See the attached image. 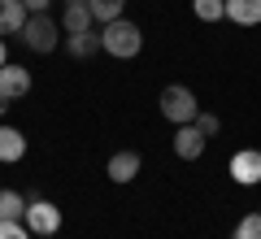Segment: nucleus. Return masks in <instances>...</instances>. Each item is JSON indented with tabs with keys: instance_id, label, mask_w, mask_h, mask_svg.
<instances>
[{
	"instance_id": "6",
	"label": "nucleus",
	"mask_w": 261,
	"mask_h": 239,
	"mask_svg": "<svg viewBox=\"0 0 261 239\" xmlns=\"http://www.w3.org/2000/svg\"><path fill=\"white\" fill-rule=\"evenodd\" d=\"M27 92H31V70H22V65H0V96L22 100Z\"/></svg>"
},
{
	"instance_id": "14",
	"label": "nucleus",
	"mask_w": 261,
	"mask_h": 239,
	"mask_svg": "<svg viewBox=\"0 0 261 239\" xmlns=\"http://www.w3.org/2000/svg\"><path fill=\"white\" fill-rule=\"evenodd\" d=\"M65 48H70V57H79V61H83V57H96V48H100V35H96V31H79V35L65 39Z\"/></svg>"
},
{
	"instance_id": "20",
	"label": "nucleus",
	"mask_w": 261,
	"mask_h": 239,
	"mask_svg": "<svg viewBox=\"0 0 261 239\" xmlns=\"http://www.w3.org/2000/svg\"><path fill=\"white\" fill-rule=\"evenodd\" d=\"M22 5H27V13H48V5H53V0H22Z\"/></svg>"
},
{
	"instance_id": "4",
	"label": "nucleus",
	"mask_w": 261,
	"mask_h": 239,
	"mask_svg": "<svg viewBox=\"0 0 261 239\" xmlns=\"http://www.w3.org/2000/svg\"><path fill=\"white\" fill-rule=\"evenodd\" d=\"M27 226L31 235H53V230H61V209L48 200H31L27 204Z\"/></svg>"
},
{
	"instance_id": "11",
	"label": "nucleus",
	"mask_w": 261,
	"mask_h": 239,
	"mask_svg": "<svg viewBox=\"0 0 261 239\" xmlns=\"http://www.w3.org/2000/svg\"><path fill=\"white\" fill-rule=\"evenodd\" d=\"M135 174H140V152H130V148H126V152H113L109 156V178H113V183H130Z\"/></svg>"
},
{
	"instance_id": "5",
	"label": "nucleus",
	"mask_w": 261,
	"mask_h": 239,
	"mask_svg": "<svg viewBox=\"0 0 261 239\" xmlns=\"http://www.w3.org/2000/svg\"><path fill=\"white\" fill-rule=\"evenodd\" d=\"M231 178L235 183H244V187H252V183H261V152L257 148H240V152L231 156Z\"/></svg>"
},
{
	"instance_id": "19",
	"label": "nucleus",
	"mask_w": 261,
	"mask_h": 239,
	"mask_svg": "<svg viewBox=\"0 0 261 239\" xmlns=\"http://www.w3.org/2000/svg\"><path fill=\"white\" fill-rule=\"evenodd\" d=\"M218 126H222V122H218L214 113H196V130H200L205 139H209V135H218Z\"/></svg>"
},
{
	"instance_id": "22",
	"label": "nucleus",
	"mask_w": 261,
	"mask_h": 239,
	"mask_svg": "<svg viewBox=\"0 0 261 239\" xmlns=\"http://www.w3.org/2000/svg\"><path fill=\"white\" fill-rule=\"evenodd\" d=\"M0 65H9V52H5V39H0Z\"/></svg>"
},
{
	"instance_id": "9",
	"label": "nucleus",
	"mask_w": 261,
	"mask_h": 239,
	"mask_svg": "<svg viewBox=\"0 0 261 239\" xmlns=\"http://www.w3.org/2000/svg\"><path fill=\"white\" fill-rule=\"evenodd\" d=\"M27 5L22 0H0V35H22V26H27Z\"/></svg>"
},
{
	"instance_id": "1",
	"label": "nucleus",
	"mask_w": 261,
	"mask_h": 239,
	"mask_svg": "<svg viewBox=\"0 0 261 239\" xmlns=\"http://www.w3.org/2000/svg\"><path fill=\"white\" fill-rule=\"evenodd\" d=\"M100 48H105L109 57H122V61H130V57L144 48V31L135 26V22H126V18L105 22V31H100Z\"/></svg>"
},
{
	"instance_id": "17",
	"label": "nucleus",
	"mask_w": 261,
	"mask_h": 239,
	"mask_svg": "<svg viewBox=\"0 0 261 239\" xmlns=\"http://www.w3.org/2000/svg\"><path fill=\"white\" fill-rule=\"evenodd\" d=\"M235 239H261V213H248V218H240V226H235Z\"/></svg>"
},
{
	"instance_id": "8",
	"label": "nucleus",
	"mask_w": 261,
	"mask_h": 239,
	"mask_svg": "<svg viewBox=\"0 0 261 239\" xmlns=\"http://www.w3.org/2000/svg\"><path fill=\"white\" fill-rule=\"evenodd\" d=\"M174 152L183 156V161H196V156L205 152V135L196 130V122H187V126L174 130Z\"/></svg>"
},
{
	"instance_id": "10",
	"label": "nucleus",
	"mask_w": 261,
	"mask_h": 239,
	"mask_svg": "<svg viewBox=\"0 0 261 239\" xmlns=\"http://www.w3.org/2000/svg\"><path fill=\"white\" fill-rule=\"evenodd\" d=\"M22 156H27V135H22L18 126H0V161L13 166V161H22Z\"/></svg>"
},
{
	"instance_id": "15",
	"label": "nucleus",
	"mask_w": 261,
	"mask_h": 239,
	"mask_svg": "<svg viewBox=\"0 0 261 239\" xmlns=\"http://www.w3.org/2000/svg\"><path fill=\"white\" fill-rule=\"evenodd\" d=\"M92 5V22H118L122 18V9H126V0H87Z\"/></svg>"
},
{
	"instance_id": "16",
	"label": "nucleus",
	"mask_w": 261,
	"mask_h": 239,
	"mask_svg": "<svg viewBox=\"0 0 261 239\" xmlns=\"http://www.w3.org/2000/svg\"><path fill=\"white\" fill-rule=\"evenodd\" d=\"M192 13L200 22H222L226 18V0H192Z\"/></svg>"
},
{
	"instance_id": "7",
	"label": "nucleus",
	"mask_w": 261,
	"mask_h": 239,
	"mask_svg": "<svg viewBox=\"0 0 261 239\" xmlns=\"http://www.w3.org/2000/svg\"><path fill=\"white\" fill-rule=\"evenodd\" d=\"M61 26H65V35L92 31V5H87V0H65V9H61Z\"/></svg>"
},
{
	"instance_id": "13",
	"label": "nucleus",
	"mask_w": 261,
	"mask_h": 239,
	"mask_svg": "<svg viewBox=\"0 0 261 239\" xmlns=\"http://www.w3.org/2000/svg\"><path fill=\"white\" fill-rule=\"evenodd\" d=\"M226 18L240 26H257L261 22V0H226Z\"/></svg>"
},
{
	"instance_id": "18",
	"label": "nucleus",
	"mask_w": 261,
	"mask_h": 239,
	"mask_svg": "<svg viewBox=\"0 0 261 239\" xmlns=\"http://www.w3.org/2000/svg\"><path fill=\"white\" fill-rule=\"evenodd\" d=\"M0 239H31L27 222H0Z\"/></svg>"
},
{
	"instance_id": "3",
	"label": "nucleus",
	"mask_w": 261,
	"mask_h": 239,
	"mask_svg": "<svg viewBox=\"0 0 261 239\" xmlns=\"http://www.w3.org/2000/svg\"><path fill=\"white\" fill-rule=\"evenodd\" d=\"M22 44H27L31 52H53V48L61 44V26H57L48 13H31L27 26H22Z\"/></svg>"
},
{
	"instance_id": "12",
	"label": "nucleus",
	"mask_w": 261,
	"mask_h": 239,
	"mask_svg": "<svg viewBox=\"0 0 261 239\" xmlns=\"http://www.w3.org/2000/svg\"><path fill=\"white\" fill-rule=\"evenodd\" d=\"M0 222H27V196L0 187Z\"/></svg>"
},
{
	"instance_id": "21",
	"label": "nucleus",
	"mask_w": 261,
	"mask_h": 239,
	"mask_svg": "<svg viewBox=\"0 0 261 239\" xmlns=\"http://www.w3.org/2000/svg\"><path fill=\"white\" fill-rule=\"evenodd\" d=\"M5 113H9V96H0V118H5Z\"/></svg>"
},
{
	"instance_id": "2",
	"label": "nucleus",
	"mask_w": 261,
	"mask_h": 239,
	"mask_svg": "<svg viewBox=\"0 0 261 239\" xmlns=\"http://www.w3.org/2000/svg\"><path fill=\"white\" fill-rule=\"evenodd\" d=\"M161 113H166V122H174V126H187V122H196L200 104H196L192 87H183V83H170L166 92H161Z\"/></svg>"
}]
</instances>
